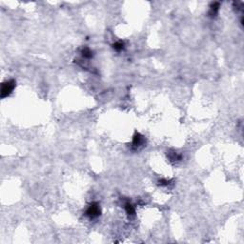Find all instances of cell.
Returning a JSON list of instances; mask_svg holds the SVG:
<instances>
[{
  "instance_id": "3",
  "label": "cell",
  "mask_w": 244,
  "mask_h": 244,
  "mask_svg": "<svg viewBox=\"0 0 244 244\" xmlns=\"http://www.w3.org/2000/svg\"><path fill=\"white\" fill-rule=\"evenodd\" d=\"M145 141V139H144V137L141 135L140 134L137 133L135 135H134V139H133V145L134 147H139L141 146L142 144Z\"/></svg>"
},
{
  "instance_id": "4",
  "label": "cell",
  "mask_w": 244,
  "mask_h": 244,
  "mask_svg": "<svg viewBox=\"0 0 244 244\" xmlns=\"http://www.w3.org/2000/svg\"><path fill=\"white\" fill-rule=\"evenodd\" d=\"M219 7H220V5H219L218 2H215V3L212 4L211 7H210V11H209V14L211 15V16H215V15L218 14Z\"/></svg>"
},
{
  "instance_id": "8",
  "label": "cell",
  "mask_w": 244,
  "mask_h": 244,
  "mask_svg": "<svg viewBox=\"0 0 244 244\" xmlns=\"http://www.w3.org/2000/svg\"><path fill=\"white\" fill-rule=\"evenodd\" d=\"M169 180H167V179H164V178H162V179H160V180H159V185L160 186H167V185H169Z\"/></svg>"
},
{
  "instance_id": "1",
  "label": "cell",
  "mask_w": 244,
  "mask_h": 244,
  "mask_svg": "<svg viewBox=\"0 0 244 244\" xmlns=\"http://www.w3.org/2000/svg\"><path fill=\"white\" fill-rule=\"evenodd\" d=\"M15 87V82L14 80H8L5 81L1 86V97L5 98L8 95H10Z\"/></svg>"
},
{
  "instance_id": "2",
  "label": "cell",
  "mask_w": 244,
  "mask_h": 244,
  "mask_svg": "<svg viewBox=\"0 0 244 244\" xmlns=\"http://www.w3.org/2000/svg\"><path fill=\"white\" fill-rule=\"evenodd\" d=\"M100 207H99L98 203L94 202L89 205V207L87 208L86 210V215L89 217L90 218H95L100 215Z\"/></svg>"
},
{
  "instance_id": "7",
  "label": "cell",
  "mask_w": 244,
  "mask_h": 244,
  "mask_svg": "<svg viewBox=\"0 0 244 244\" xmlns=\"http://www.w3.org/2000/svg\"><path fill=\"white\" fill-rule=\"evenodd\" d=\"M114 49L117 52H120L124 49V43L121 42V41H118V42H115L114 44Z\"/></svg>"
},
{
  "instance_id": "6",
  "label": "cell",
  "mask_w": 244,
  "mask_h": 244,
  "mask_svg": "<svg viewBox=\"0 0 244 244\" xmlns=\"http://www.w3.org/2000/svg\"><path fill=\"white\" fill-rule=\"evenodd\" d=\"M82 55L85 58H91L93 57V53H92V51L89 49V48H84L82 50Z\"/></svg>"
},
{
  "instance_id": "5",
  "label": "cell",
  "mask_w": 244,
  "mask_h": 244,
  "mask_svg": "<svg viewBox=\"0 0 244 244\" xmlns=\"http://www.w3.org/2000/svg\"><path fill=\"white\" fill-rule=\"evenodd\" d=\"M125 211H126V213L129 215H134L135 213V207L132 205L130 202H127L125 204Z\"/></svg>"
}]
</instances>
